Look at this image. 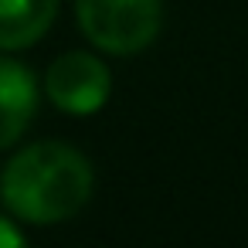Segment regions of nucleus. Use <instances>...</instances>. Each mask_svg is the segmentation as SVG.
<instances>
[{"label": "nucleus", "instance_id": "nucleus-1", "mask_svg": "<svg viewBox=\"0 0 248 248\" xmlns=\"http://www.w3.org/2000/svg\"><path fill=\"white\" fill-rule=\"evenodd\" d=\"M7 211L31 224H58L75 217L92 197L89 160L65 143L24 146L0 173Z\"/></svg>", "mask_w": 248, "mask_h": 248}, {"label": "nucleus", "instance_id": "nucleus-2", "mask_svg": "<svg viewBox=\"0 0 248 248\" xmlns=\"http://www.w3.org/2000/svg\"><path fill=\"white\" fill-rule=\"evenodd\" d=\"M75 17L99 51L136 55L156 38L163 7L160 0H75Z\"/></svg>", "mask_w": 248, "mask_h": 248}, {"label": "nucleus", "instance_id": "nucleus-3", "mask_svg": "<svg viewBox=\"0 0 248 248\" xmlns=\"http://www.w3.org/2000/svg\"><path fill=\"white\" fill-rule=\"evenodd\" d=\"M45 92L48 99L68 112V116H92L109 102L112 92V75L102 58L85 55V51H68L62 55L48 75H45Z\"/></svg>", "mask_w": 248, "mask_h": 248}, {"label": "nucleus", "instance_id": "nucleus-4", "mask_svg": "<svg viewBox=\"0 0 248 248\" xmlns=\"http://www.w3.org/2000/svg\"><path fill=\"white\" fill-rule=\"evenodd\" d=\"M34 112H38L34 75L14 58H0V150L14 146L24 136Z\"/></svg>", "mask_w": 248, "mask_h": 248}, {"label": "nucleus", "instance_id": "nucleus-5", "mask_svg": "<svg viewBox=\"0 0 248 248\" xmlns=\"http://www.w3.org/2000/svg\"><path fill=\"white\" fill-rule=\"evenodd\" d=\"M58 17V0H0V51L38 45Z\"/></svg>", "mask_w": 248, "mask_h": 248}, {"label": "nucleus", "instance_id": "nucleus-6", "mask_svg": "<svg viewBox=\"0 0 248 248\" xmlns=\"http://www.w3.org/2000/svg\"><path fill=\"white\" fill-rule=\"evenodd\" d=\"M21 245H24V234L7 217H0V248H21Z\"/></svg>", "mask_w": 248, "mask_h": 248}]
</instances>
